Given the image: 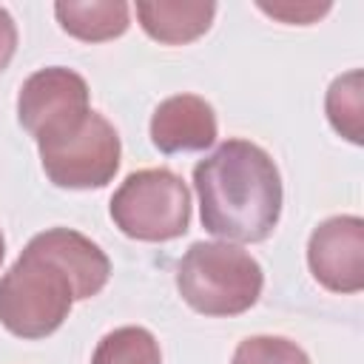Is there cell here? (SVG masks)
<instances>
[{"label":"cell","instance_id":"6","mask_svg":"<svg viewBox=\"0 0 364 364\" xmlns=\"http://www.w3.org/2000/svg\"><path fill=\"white\" fill-rule=\"evenodd\" d=\"M88 111L85 80L63 65L34 71L17 94V119L37 142L74 128Z\"/></svg>","mask_w":364,"mask_h":364},{"label":"cell","instance_id":"3","mask_svg":"<svg viewBox=\"0 0 364 364\" xmlns=\"http://www.w3.org/2000/svg\"><path fill=\"white\" fill-rule=\"evenodd\" d=\"M259 262L228 242H193L176 264L179 296L202 316H239L262 296Z\"/></svg>","mask_w":364,"mask_h":364},{"label":"cell","instance_id":"11","mask_svg":"<svg viewBox=\"0 0 364 364\" xmlns=\"http://www.w3.org/2000/svg\"><path fill=\"white\" fill-rule=\"evenodd\" d=\"M361 71H347L341 77L333 80L330 91H327V119L330 125L344 136L350 139L353 145H361L364 142V91H361Z\"/></svg>","mask_w":364,"mask_h":364},{"label":"cell","instance_id":"9","mask_svg":"<svg viewBox=\"0 0 364 364\" xmlns=\"http://www.w3.org/2000/svg\"><path fill=\"white\" fill-rule=\"evenodd\" d=\"M216 14V3H136L142 31L165 46H182L202 37Z\"/></svg>","mask_w":364,"mask_h":364},{"label":"cell","instance_id":"15","mask_svg":"<svg viewBox=\"0 0 364 364\" xmlns=\"http://www.w3.org/2000/svg\"><path fill=\"white\" fill-rule=\"evenodd\" d=\"M14 51H17V26H14L11 14L0 6V71L11 63Z\"/></svg>","mask_w":364,"mask_h":364},{"label":"cell","instance_id":"13","mask_svg":"<svg viewBox=\"0 0 364 364\" xmlns=\"http://www.w3.org/2000/svg\"><path fill=\"white\" fill-rule=\"evenodd\" d=\"M230 364H310L307 353L282 336H250L239 341Z\"/></svg>","mask_w":364,"mask_h":364},{"label":"cell","instance_id":"4","mask_svg":"<svg viewBox=\"0 0 364 364\" xmlns=\"http://www.w3.org/2000/svg\"><path fill=\"white\" fill-rule=\"evenodd\" d=\"M111 219L128 239L168 242L191 225V193L168 168L134 171L111 196Z\"/></svg>","mask_w":364,"mask_h":364},{"label":"cell","instance_id":"2","mask_svg":"<svg viewBox=\"0 0 364 364\" xmlns=\"http://www.w3.org/2000/svg\"><path fill=\"white\" fill-rule=\"evenodd\" d=\"M80 301L71 270L37 233L0 279V324L17 338H46Z\"/></svg>","mask_w":364,"mask_h":364},{"label":"cell","instance_id":"1","mask_svg":"<svg viewBox=\"0 0 364 364\" xmlns=\"http://www.w3.org/2000/svg\"><path fill=\"white\" fill-rule=\"evenodd\" d=\"M202 228L225 242H262L282 216V176L270 154L228 139L193 168Z\"/></svg>","mask_w":364,"mask_h":364},{"label":"cell","instance_id":"5","mask_svg":"<svg viewBox=\"0 0 364 364\" xmlns=\"http://www.w3.org/2000/svg\"><path fill=\"white\" fill-rule=\"evenodd\" d=\"M43 171L57 188H102L119 168L117 128L97 111H88L74 128L37 142Z\"/></svg>","mask_w":364,"mask_h":364},{"label":"cell","instance_id":"7","mask_svg":"<svg viewBox=\"0 0 364 364\" xmlns=\"http://www.w3.org/2000/svg\"><path fill=\"white\" fill-rule=\"evenodd\" d=\"M307 264L321 287L358 293L364 287V219L333 216L321 222L310 233Z\"/></svg>","mask_w":364,"mask_h":364},{"label":"cell","instance_id":"8","mask_svg":"<svg viewBox=\"0 0 364 364\" xmlns=\"http://www.w3.org/2000/svg\"><path fill=\"white\" fill-rule=\"evenodd\" d=\"M151 139L162 154L210 148L216 142L213 105L196 94H176L162 100L151 117Z\"/></svg>","mask_w":364,"mask_h":364},{"label":"cell","instance_id":"16","mask_svg":"<svg viewBox=\"0 0 364 364\" xmlns=\"http://www.w3.org/2000/svg\"><path fill=\"white\" fill-rule=\"evenodd\" d=\"M3 256H6V242H3V233H0V262H3Z\"/></svg>","mask_w":364,"mask_h":364},{"label":"cell","instance_id":"14","mask_svg":"<svg viewBox=\"0 0 364 364\" xmlns=\"http://www.w3.org/2000/svg\"><path fill=\"white\" fill-rule=\"evenodd\" d=\"M259 9L262 11H267V14H273V17H279V20H287V23H310L313 17H321V14H327L330 11V6H264V3H259Z\"/></svg>","mask_w":364,"mask_h":364},{"label":"cell","instance_id":"10","mask_svg":"<svg viewBox=\"0 0 364 364\" xmlns=\"http://www.w3.org/2000/svg\"><path fill=\"white\" fill-rule=\"evenodd\" d=\"M57 23L65 34L82 40V43H102L125 34L131 6L122 0H60L54 3Z\"/></svg>","mask_w":364,"mask_h":364},{"label":"cell","instance_id":"12","mask_svg":"<svg viewBox=\"0 0 364 364\" xmlns=\"http://www.w3.org/2000/svg\"><path fill=\"white\" fill-rule=\"evenodd\" d=\"M91 364H162V353L145 327L128 324L100 338Z\"/></svg>","mask_w":364,"mask_h":364}]
</instances>
